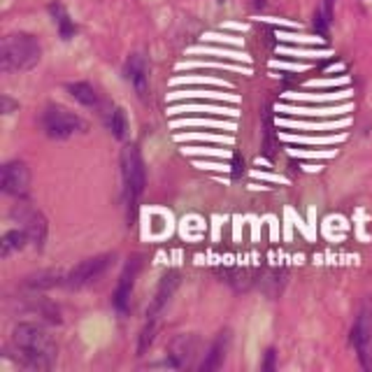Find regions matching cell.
Listing matches in <instances>:
<instances>
[{"instance_id":"44dd1931","label":"cell","mask_w":372,"mask_h":372,"mask_svg":"<svg viewBox=\"0 0 372 372\" xmlns=\"http://www.w3.org/2000/svg\"><path fill=\"white\" fill-rule=\"evenodd\" d=\"M263 370H275V349H268V359L263 363Z\"/></svg>"},{"instance_id":"52a82bcc","label":"cell","mask_w":372,"mask_h":372,"mask_svg":"<svg viewBox=\"0 0 372 372\" xmlns=\"http://www.w3.org/2000/svg\"><path fill=\"white\" fill-rule=\"evenodd\" d=\"M12 219H17L21 223V228L28 233V240L38 247L45 244V237H47V219L42 216L38 209H33L31 205H17L12 209Z\"/></svg>"},{"instance_id":"6da1fadb","label":"cell","mask_w":372,"mask_h":372,"mask_svg":"<svg viewBox=\"0 0 372 372\" xmlns=\"http://www.w3.org/2000/svg\"><path fill=\"white\" fill-rule=\"evenodd\" d=\"M12 349L26 370H52L56 363V345L38 324H17L12 331Z\"/></svg>"},{"instance_id":"4fadbf2b","label":"cell","mask_w":372,"mask_h":372,"mask_svg":"<svg viewBox=\"0 0 372 372\" xmlns=\"http://www.w3.org/2000/svg\"><path fill=\"white\" fill-rule=\"evenodd\" d=\"M228 345H230V333L226 331L219 335V338L212 342V347L207 349L205 359H202V363H200V370L209 372V370H216L219 366H221L226 359V352H228Z\"/></svg>"},{"instance_id":"ba28073f","label":"cell","mask_w":372,"mask_h":372,"mask_svg":"<svg viewBox=\"0 0 372 372\" xmlns=\"http://www.w3.org/2000/svg\"><path fill=\"white\" fill-rule=\"evenodd\" d=\"M0 184H3V191L7 195H21L28 193V186H31V170L24 160H10L3 167V177H0Z\"/></svg>"},{"instance_id":"e0dca14e","label":"cell","mask_w":372,"mask_h":372,"mask_svg":"<svg viewBox=\"0 0 372 372\" xmlns=\"http://www.w3.org/2000/svg\"><path fill=\"white\" fill-rule=\"evenodd\" d=\"M26 284L31 289H52V287H58V284H65V277L61 273H56V270H45V273L28 277Z\"/></svg>"},{"instance_id":"9c48e42d","label":"cell","mask_w":372,"mask_h":372,"mask_svg":"<svg viewBox=\"0 0 372 372\" xmlns=\"http://www.w3.org/2000/svg\"><path fill=\"white\" fill-rule=\"evenodd\" d=\"M140 268H142V256H133L126 263V268H123V273L119 277V284H116V291H114V305L119 312L128 310L130 294H133V287H135V280H137Z\"/></svg>"},{"instance_id":"8fae6325","label":"cell","mask_w":372,"mask_h":372,"mask_svg":"<svg viewBox=\"0 0 372 372\" xmlns=\"http://www.w3.org/2000/svg\"><path fill=\"white\" fill-rule=\"evenodd\" d=\"M198 338L195 335H179V338L172 340L170 345V354H167V359L174 363V368H188L195 359V354H198Z\"/></svg>"},{"instance_id":"3957f363","label":"cell","mask_w":372,"mask_h":372,"mask_svg":"<svg viewBox=\"0 0 372 372\" xmlns=\"http://www.w3.org/2000/svg\"><path fill=\"white\" fill-rule=\"evenodd\" d=\"M121 177H123V193H126L128 205H135L137 198L147 184V172H144V160L140 149L135 144H126L121 149Z\"/></svg>"},{"instance_id":"8992f818","label":"cell","mask_w":372,"mask_h":372,"mask_svg":"<svg viewBox=\"0 0 372 372\" xmlns=\"http://www.w3.org/2000/svg\"><path fill=\"white\" fill-rule=\"evenodd\" d=\"M352 345L359 352L361 366L372 370V310L366 308L352 328Z\"/></svg>"},{"instance_id":"5b68a950","label":"cell","mask_w":372,"mask_h":372,"mask_svg":"<svg viewBox=\"0 0 372 372\" xmlns=\"http://www.w3.org/2000/svg\"><path fill=\"white\" fill-rule=\"evenodd\" d=\"M112 261H114V256H109V254H100V256L82 261V263L75 266L68 275H65V287L82 289V287H86V284L96 282L98 277H103L105 270L112 266Z\"/></svg>"},{"instance_id":"7402d4cb","label":"cell","mask_w":372,"mask_h":372,"mask_svg":"<svg viewBox=\"0 0 372 372\" xmlns=\"http://www.w3.org/2000/svg\"><path fill=\"white\" fill-rule=\"evenodd\" d=\"M14 107H17V105H14V103H12V100L5 96V98H3V112H5V114H10Z\"/></svg>"},{"instance_id":"ffe728a7","label":"cell","mask_w":372,"mask_h":372,"mask_svg":"<svg viewBox=\"0 0 372 372\" xmlns=\"http://www.w3.org/2000/svg\"><path fill=\"white\" fill-rule=\"evenodd\" d=\"M154 333H156V321H147V326H144V331L140 335V345H137V354L140 356L147 354V349L154 342Z\"/></svg>"},{"instance_id":"d6986e66","label":"cell","mask_w":372,"mask_h":372,"mask_svg":"<svg viewBox=\"0 0 372 372\" xmlns=\"http://www.w3.org/2000/svg\"><path fill=\"white\" fill-rule=\"evenodd\" d=\"M107 126L112 130V135L116 140H123L128 133V119H126V112H123L121 107H114L112 112L107 116Z\"/></svg>"},{"instance_id":"9a60e30c","label":"cell","mask_w":372,"mask_h":372,"mask_svg":"<svg viewBox=\"0 0 372 372\" xmlns=\"http://www.w3.org/2000/svg\"><path fill=\"white\" fill-rule=\"evenodd\" d=\"M68 91H70V96L77 100V103H82L86 107H98L100 105L98 91L93 89L91 84H86V82H72V84H68Z\"/></svg>"},{"instance_id":"7a4b0ae2","label":"cell","mask_w":372,"mask_h":372,"mask_svg":"<svg viewBox=\"0 0 372 372\" xmlns=\"http://www.w3.org/2000/svg\"><path fill=\"white\" fill-rule=\"evenodd\" d=\"M40 58H42V47L31 33H10L3 38V47H0V70L5 75L33 70L40 63Z\"/></svg>"},{"instance_id":"277c9868","label":"cell","mask_w":372,"mask_h":372,"mask_svg":"<svg viewBox=\"0 0 372 372\" xmlns=\"http://www.w3.org/2000/svg\"><path fill=\"white\" fill-rule=\"evenodd\" d=\"M42 128L54 140H65V137L75 135L79 130H86V121L61 105H49L42 114Z\"/></svg>"},{"instance_id":"30bf717a","label":"cell","mask_w":372,"mask_h":372,"mask_svg":"<svg viewBox=\"0 0 372 372\" xmlns=\"http://www.w3.org/2000/svg\"><path fill=\"white\" fill-rule=\"evenodd\" d=\"M177 287H179V273H177V270H167V273L163 275V280L158 282L156 294H154V298H151V303H149V310H147V319L149 321L158 319V315L165 310V305L170 303V298L174 296Z\"/></svg>"},{"instance_id":"5bb4252c","label":"cell","mask_w":372,"mask_h":372,"mask_svg":"<svg viewBox=\"0 0 372 372\" xmlns=\"http://www.w3.org/2000/svg\"><path fill=\"white\" fill-rule=\"evenodd\" d=\"M26 242H31V240H28V233L24 228L7 230L3 240H0V256L7 259V256H12L14 252H21L26 247Z\"/></svg>"},{"instance_id":"2e32d148","label":"cell","mask_w":372,"mask_h":372,"mask_svg":"<svg viewBox=\"0 0 372 372\" xmlns=\"http://www.w3.org/2000/svg\"><path fill=\"white\" fill-rule=\"evenodd\" d=\"M49 12L54 14V21H56V26H58V33H61V38L63 40H70L72 35L77 33V26L70 21L68 12H65V7L61 3H52V5H49Z\"/></svg>"},{"instance_id":"ac0fdd59","label":"cell","mask_w":372,"mask_h":372,"mask_svg":"<svg viewBox=\"0 0 372 372\" xmlns=\"http://www.w3.org/2000/svg\"><path fill=\"white\" fill-rule=\"evenodd\" d=\"M333 7L335 0H321V7L315 12V28L321 35H328V28L333 24Z\"/></svg>"},{"instance_id":"7c38bea8","label":"cell","mask_w":372,"mask_h":372,"mask_svg":"<svg viewBox=\"0 0 372 372\" xmlns=\"http://www.w3.org/2000/svg\"><path fill=\"white\" fill-rule=\"evenodd\" d=\"M126 77L128 82L133 84L135 93L140 96L142 100L147 98V91H149V68H147V61H144L142 54H130L128 61H126Z\"/></svg>"}]
</instances>
